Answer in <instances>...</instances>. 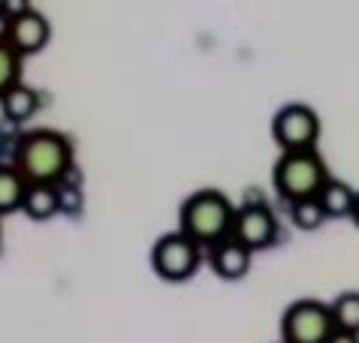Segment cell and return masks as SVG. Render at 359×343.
Instances as JSON below:
<instances>
[{
    "instance_id": "9a60e30c",
    "label": "cell",
    "mask_w": 359,
    "mask_h": 343,
    "mask_svg": "<svg viewBox=\"0 0 359 343\" xmlns=\"http://www.w3.org/2000/svg\"><path fill=\"white\" fill-rule=\"evenodd\" d=\"M22 55L6 43V36L0 34V97L6 94L13 85L22 82Z\"/></svg>"
},
{
    "instance_id": "277c9868",
    "label": "cell",
    "mask_w": 359,
    "mask_h": 343,
    "mask_svg": "<svg viewBox=\"0 0 359 343\" xmlns=\"http://www.w3.org/2000/svg\"><path fill=\"white\" fill-rule=\"evenodd\" d=\"M335 319L329 301L320 298H296L287 304L281 316V337L284 343H329L335 337Z\"/></svg>"
},
{
    "instance_id": "6da1fadb",
    "label": "cell",
    "mask_w": 359,
    "mask_h": 343,
    "mask_svg": "<svg viewBox=\"0 0 359 343\" xmlns=\"http://www.w3.org/2000/svg\"><path fill=\"white\" fill-rule=\"evenodd\" d=\"M13 166L27 184H61L73 175V142L55 127H34L15 139Z\"/></svg>"
},
{
    "instance_id": "9c48e42d",
    "label": "cell",
    "mask_w": 359,
    "mask_h": 343,
    "mask_svg": "<svg viewBox=\"0 0 359 343\" xmlns=\"http://www.w3.org/2000/svg\"><path fill=\"white\" fill-rule=\"evenodd\" d=\"M251 262H254V250L236 238H226L208 250V265L221 280H242L251 271Z\"/></svg>"
},
{
    "instance_id": "5bb4252c",
    "label": "cell",
    "mask_w": 359,
    "mask_h": 343,
    "mask_svg": "<svg viewBox=\"0 0 359 343\" xmlns=\"http://www.w3.org/2000/svg\"><path fill=\"white\" fill-rule=\"evenodd\" d=\"M329 307H332V319L338 331L359 335V289H347L341 295H335L329 301Z\"/></svg>"
},
{
    "instance_id": "7a4b0ae2",
    "label": "cell",
    "mask_w": 359,
    "mask_h": 343,
    "mask_svg": "<svg viewBox=\"0 0 359 343\" xmlns=\"http://www.w3.org/2000/svg\"><path fill=\"white\" fill-rule=\"evenodd\" d=\"M236 211H238V205L224 190H217V187L196 190V193L187 196L182 202V208H178V229H182L187 238H194L199 247L212 250L215 244L233 238Z\"/></svg>"
},
{
    "instance_id": "d6986e66",
    "label": "cell",
    "mask_w": 359,
    "mask_h": 343,
    "mask_svg": "<svg viewBox=\"0 0 359 343\" xmlns=\"http://www.w3.org/2000/svg\"><path fill=\"white\" fill-rule=\"evenodd\" d=\"M281 343H284V340H281Z\"/></svg>"
},
{
    "instance_id": "ba28073f",
    "label": "cell",
    "mask_w": 359,
    "mask_h": 343,
    "mask_svg": "<svg viewBox=\"0 0 359 343\" xmlns=\"http://www.w3.org/2000/svg\"><path fill=\"white\" fill-rule=\"evenodd\" d=\"M278 235H281V223H278L275 211L269 208V202H242L236 211V226H233V238L242 241L245 247L257 250L272 247Z\"/></svg>"
},
{
    "instance_id": "4fadbf2b",
    "label": "cell",
    "mask_w": 359,
    "mask_h": 343,
    "mask_svg": "<svg viewBox=\"0 0 359 343\" xmlns=\"http://www.w3.org/2000/svg\"><path fill=\"white\" fill-rule=\"evenodd\" d=\"M27 193V178L13 163H0V217L18 211Z\"/></svg>"
},
{
    "instance_id": "7c38bea8",
    "label": "cell",
    "mask_w": 359,
    "mask_h": 343,
    "mask_svg": "<svg viewBox=\"0 0 359 343\" xmlns=\"http://www.w3.org/2000/svg\"><path fill=\"white\" fill-rule=\"evenodd\" d=\"M356 193H359V190H353L347 181L329 178L317 199H320L326 217H351L353 214V205H356Z\"/></svg>"
},
{
    "instance_id": "3957f363",
    "label": "cell",
    "mask_w": 359,
    "mask_h": 343,
    "mask_svg": "<svg viewBox=\"0 0 359 343\" xmlns=\"http://www.w3.org/2000/svg\"><path fill=\"white\" fill-rule=\"evenodd\" d=\"M332 178L326 169V160L320 150H281V157L275 160L272 169V184L287 205L302 199H317L323 184Z\"/></svg>"
},
{
    "instance_id": "8992f818",
    "label": "cell",
    "mask_w": 359,
    "mask_h": 343,
    "mask_svg": "<svg viewBox=\"0 0 359 343\" xmlns=\"http://www.w3.org/2000/svg\"><path fill=\"white\" fill-rule=\"evenodd\" d=\"M6 43L22 57L39 55L52 39V24L39 9L27 4H4V30Z\"/></svg>"
},
{
    "instance_id": "52a82bcc",
    "label": "cell",
    "mask_w": 359,
    "mask_h": 343,
    "mask_svg": "<svg viewBox=\"0 0 359 343\" xmlns=\"http://www.w3.org/2000/svg\"><path fill=\"white\" fill-rule=\"evenodd\" d=\"M272 139L281 150H311L320 139V115L308 103H284L272 115Z\"/></svg>"
},
{
    "instance_id": "5b68a950",
    "label": "cell",
    "mask_w": 359,
    "mask_h": 343,
    "mask_svg": "<svg viewBox=\"0 0 359 343\" xmlns=\"http://www.w3.org/2000/svg\"><path fill=\"white\" fill-rule=\"evenodd\" d=\"M199 265H203V247H199L194 238H187L182 229L163 232V235L154 241L151 268H154V274H161L163 280H172V284L191 280L199 271Z\"/></svg>"
},
{
    "instance_id": "2e32d148",
    "label": "cell",
    "mask_w": 359,
    "mask_h": 343,
    "mask_svg": "<svg viewBox=\"0 0 359 343\" xmlns=\"http://www.w3.org/2000/svg\"><path fill=\"white\" fill-rule=\"evenodd\" d=\"M290 220H293L296 229L314 232V229L323 226L326 211L320 205V199H302V202H293V205H290Z\"/></svg>"
},
{
    "instance_id": "30bf717a",
    "label": "cell",
    "mask_w": 359,
    "mask_h": 343,
    "mask_svg": "<svg viewBox=\"0 0 359 343\" xmlns=\"http://www.w3.org/2000/svg\"><path fill=\"white\" fill-rule=\"evenodd\" d=\"M36 112H39V90L25 82L13 85L0 97V115H4V120H9V124H25V120H31Z\"/></svg>"
},
{
    "instance_id": "ac0fdd59",
    "label": "cell",
    "mask_w": 359,
    "mask_h": 343,
    "mask_svg": "<svg viewBox=\"0 0 359 343\" xmlns=\"http://www.w3.org/2000/svg\"><path fill=\"white\" fill-rule=\"evenodd\" d=\"M351 220H353V223L359 226V193H356V205H353V214H351Z\"/></svg>"
},
{
    "instance_id": "e0dca14e",
    "label": "cell",
    "mask_w": 359,
    "mask_h": 343,
    "mask_svg": "<svg viewBox=\"0 0 359 343\" xmlns=\"http://www.w3.org/2000/svg\"><path fill=\"white\" fill-rule=\"evenodd\" d=\"M329 343H359V335H347V331H335V337Z\"/></svg>"
},
{
    "instance_id": "8fae6325",
    "label": "cell",
    "mask_w": 359,
    "mask_h": 343,
    "mask_svg": "<svg viewBox=\"0 0 359 343\" xmlns=\"http://www.w3.org/2000/svg\"><path fill=\"white\" fill-rule=\"evenodd\" d=\"M22 211L31 220H52L61 211V184H27Z\"/></svg>"
}]
</instances>
